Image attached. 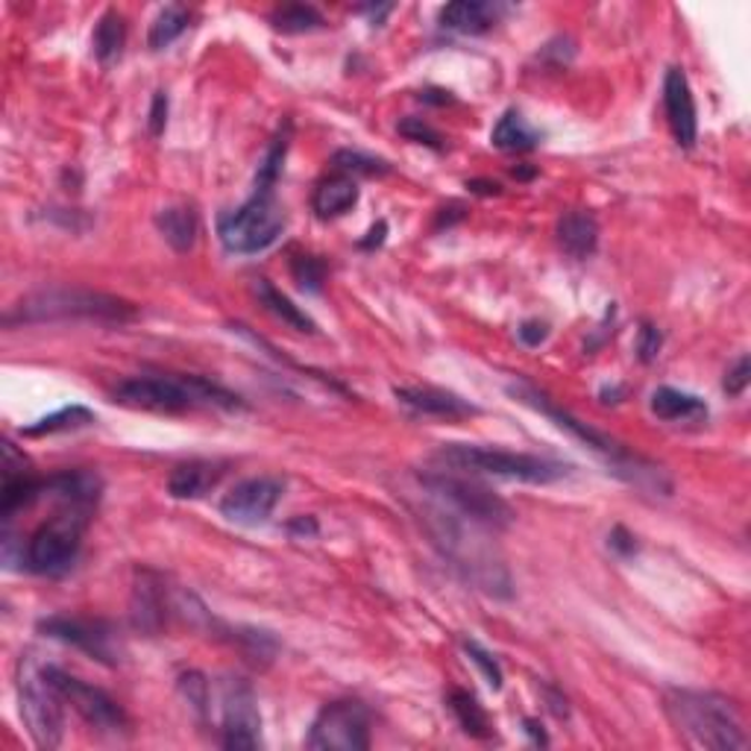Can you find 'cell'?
I'll list each match as a JSON object with an SVG mask.
<instances>
[{
  "label": "cell",
  "mask_w": 751,
  "mask_h": 751,
  "mask_svg": "<svg viewBox=\"0 0 751 751\" xmlns=\"http://www.w3.org/2000/svg\"><path fill=\"white\" fill-rule=\"evenodd\" d=\"M114 402L130 405V409L164 411V414H180L194 409H241V400L229 393L221 384L209 382L203 376H132L123 379L112 391Z\"/></svg>",
  "instance_id": "obj_1"
},
{
  "label": "cell",
  "mask_w": 751,
  "mask_h": 751,
  "mask_svg": "<svg viewBox=\"0 0 751 751\" xmlns=\"http://www.w3.org/2000/svg\"><path fill=\"white\" fill-rule=\"evenodd\" d=\"M511 391V397H517V400L523 402V405H529V409H534L538 414L549 417L552 423L558 425V429H563V432H570L575 441H581L588 450H593L597 455H602L608 464L613 467V473L622 475L625 482H634L640 484V488H654V490H670V482L663 479L661 467L649 464L645 458L634 455V452H629L625 447H622L620 441H613L611 434L599 432V429H593V425L581 423L579 417H572L570 411L558 409L555 402L549 400L547 393L538 391L534 384L529 382H517L508 388Z\"/></svg>",
  "instance_id": "obj_2"
},
{
  "label": "cell",
  "mask_w": 751,
  "mask_h": 751,
  "mask_svg": "<svg viewBox=\"0 0 751 751\" xmlns=\"http://www.w3.org/2000/svg\"><path fill=\"white\" fill-rule=\"evenodd\" d=\"M139 309L130 300L89 288H41L7 311V327L18 323H57V320H94V323H130Z\"/></svg>",
  "instance_id": "obj_3"
},
{
  "label": "cell",
  "mask_w": 751,
  "mask_h": 751,
  "mask_svg": "<svg viewBox=\"0 0 751 751\" xmlns=\"http://www.w3.org/2000/svg\"><path fill=\"white\" fill-rule=\"evenodd\" d=\"M663 704L672 725L699 749L740 751L749 745L740 713L725 695L704 690H670Z\"/></svg>",
  "instance_id": "obj_4"
},
{
  "label": "cell",
  "mask_w": 751,
  "mask_h": 751,
  "mask_svg": "<svg viewBox=\"0 0 751 751\" xmlns=\"http://www.w3.org/2000/svg\"><path fill=\"white\" fill-rule=\"evenodd\" d=\"M434 461L450 467L455 473L473 475H499L511 482L525 484H552L570 475L572 467L555 461V458L529 455V452H508L497 447H475V443H443L434 452Z\"/></svg>",
  "instance_id": "obj_5"
},
{
  "label": "cell",
  "mask_w": 751,
  "mask_h": 751,
  "mask_svg": "<svg viewBox=\"0 0 751 751\" xmlns=\"http://www.w3.org/2000/svg\"><path fill=\"white\" fill-rule=\"evenodd\" d=\"M429 529H432L434 543L443 549V555L464 572L467 581H473L475 588L499 599L511 597V575L505 563L493 558L482 540L473 538L467 529V520L450 508H438L429 514Z\"/></svg>",
  "instance_id": "obj_6"
},
{
  "label": "cell",
  "mask_w": 751,
  "mask_h": 751,
  "mask_svg": "<svg viewBox=\"0 0 751 751\" xmlns=\"http://www.w3.org/2000/svg\"><path fill=\"white\" fill-rule=\"evenodd\" d=\"M286 229V209L279 206L273 191L253 188V194L247 203H241L236 212L221 214L218 221V236L229 253L253 256L277 244V238Z\"/></svg>",
  "instance_id": "obj_7"
},
{
  "label": "cell",
  "mask_w": 751,
  "mask_h": 751,
  "mask_svg": "<svg viewBox=\"0 0 751 751\" xmlns=\"http://www.w3.org/2000/svg\"><path fill=\"white\" fill-rule=\"evenodd\" d=\"M91 508L66 505L57 517L30 534L24 543V570L39 575H62L71 570L82 547V531L89 525Z\"/></svg>",
  "instance_id": "obj_8"
},
{
  "label": "cell",
  "mask_w": 751,
  "mask_h": 751,
  "mask_svg": "<svg viewBox=\"0 0 751 751\" xmlns=\"http://www.w3.org/2000/svg\"><path fill=\"white\" fill-rule=\"evenodd\" d=\"M420 482L443 508H450V511L461 514L470 523L484 525V529H505L514 520V511H511L505 499H499L493 490L467 479V475H452L447 470H438V473L420 475Z\"/></svg>",
  "instance_id": "obj_9"
},
{
  "label": "cell",
  "mask_w": 751,
  "mask_h": 751,
  "mask_svg": "<svg viewBox=\"0 0 751 751\" xmlns=\"http://www.w3.org/2000/svg\"><path fill=\"white\" fill-rule=\"evenodd\" d=\"M18 695H21V717H24L30 737L39 749H59L66 737V717L62 704L66 699L50 684L44 670H21L18 681Z\"/></svg>",
  "instance_id": "obj_10"
},
{
  "label": "cell",
  "mask_w": 751,
  "mask_h": 751,
  "mask_svg": "<svg viewBox=\"0 0 751 751\" xmlns=\"http://www.w3.org/2000/svg\"><path fill=\"white\" fill-rule=\"evenodd\" d=\"M309 749L318 751H368L370 711L361 702L341 699L329 702L314 717L309 731Z\"/></svg>",
  "instance_id": "obj_11"
},
{
  "label": "cell",
  "mask_w": 751,
  "mask_h": 751,
  "mask_svg": "<svg viewBox=\"0 0 751 751\" xmlns=\"http://www.w3.org/2000/svg\"><path fill=\"white\" fill-rule=\"evenodd\" d=\"M41 670L50 678V684L57 687L59 695L66 699V704H71L91 728H98L103 734H123L130 728V719H127L121 704L114 702L109 693H103L100 687L86 684L82 678L68 675L59 667H41Z\"/></svg>",
  "instance_id": "obj_12"
},
{
  "label": "cell",
  "mask_w": 751,
  "mask_h": 751,
  "mask_svg": "<svg viewBox=\"0 0 751 751\" xmlns=\"http://www.w3.org/2000/svg\"><path fill=\"white\" fill-rule=\"evenodd\" d=\"M221 719L223 749H259L262 745V717L256 708L250 681L227 675L221 681Z\"/></svg>",
  "instance_id": "obj_13"
},
{
  "label": "cell",
  "mask_w": 751,
  "mask_h": 751,
  "mask_svg": "<svg viewBox=\"0 0 751 751\" xmlns=\"http://www.w3.org/2000/svg\"><path fill=\"white\" fill-rule=\"evenodd\" d=\"M39 631H44L48 638L59 640V643H68L86 652L89 658L100 663H118L121 661V643H118V634L109 625L107 620H89V617H48V620L39 622Z\"/></svg>",
  "instance_id": "obj_14"
},
{
  "label": "cell",
  "mask_w": 751,
  "mask_h": 751,
  "mask_svg": "<svg viewBox=\"0 0 751 751\" xmlns=\"http://www.w3.org/2000/svg\"><path fill=\"white\" fill-rule=\"evenodd\" d=\"M282 493H286V482L277 475L244 479L221 499V514L236 525H259L273 514Z\"/></svg>",
  "instance_id": "obj_15"
},
{
  "label": "cell",
  "mask_w": 751,
  "mask_h": 751,
  "mask_svg": "<svg viewBox=\"0 0 751 751\" xmlns=\"http://www.w3.org/2000/svg\"><path fill=\"white\" fill-rule=\"evenodd\" d=\"M663 107L670 118L672 136L681 148H693L699 139V118H695V100L690 82L681 68H670L663 80Z\"/></svg>",
  "instance_id": "obj_16"
},
{
  "label": "cell",
  "mask_w": 751,
  "mask_h": 751,
  "mask_svg": "<svg viewBox=\"0 0 751 751\" xmlns=\"http://www.w3.org/2000/svg\"><path fill=\"white\" fill-rule=\"evenodd\" d=\"M505 16L502 3L488 0H455L441 9V27L461 36H482L490 27H497L499 18Z\"/></svg>",
  "instance_id": "obj_17"
},
{
  "label": "cell",
  "mask_w": 751,
  "mask_h": 751,
  "mask_svg": "<svg viewBox=\"0 0 751 751\" xmlns=\"http://www.w3.org/2000/svg\"><path fill=\"white\" fill-rule=\"evenodd\" d=\"M393 397H397L405 409L425 417H447V420H455V417H470L479 411L475 405H470L464 397L441 391V388H397Z\"/></svg>",
  "instance_id": "obj_18"
},
{
  "label": "cell",
  "mask_w": 751,
  "mask_h": 751,
  "mask_svg": "<svg viewBox=\"0 0 751 751\" xmlns=\"http://www.w3.org/2000/svg\"><path fill=\"white\" fill-rule=\"evenodd\" d=\"M103 482L89 470H66V473L41 479V497L59 499L62 505L91 508L98 502Z\"/></svg>",
  "instance_id": "obj_19"
},
{
  "label": "cell",
  "mask_w": 751,
  "mask_h": 751,
  "mask_svg": "<svg viewBox=\"0 0 751 751\" xmlns=\"http://www.w3.org/2000/svg\"><path fill=\"white\" fill-rule=\"evenodd\" d=\"M555 236L563 253L572 259H590L599 247V223L590 212L572 209L561 214Z\"/></svg>",
  "instance_id": "obj_20"
},
{
  "label": "cell",
  "mask_w": 751,
  "mask_h": 751,
  "mask_svg": "<svg viewBox=\"0 0 751 751\" xmlns=\"http://www.w3.org/2000/svg\"><path fill=\"white\" fill-rule=\"evenodd\" d=\"M223 479V464L218 461H188V464L173 467L168 479V493L173 499H200L209 490L218 488Z\"/></svg>",
  "instance_id": "obj_21"
},
{
  "label": "cell",
  "mask_w": 751,
  "mask_h": 751,
  "mask_svg": "<svg viewBox=\"0 0 751 751\" xmlns=\"http://www.w3.org/2000/svg\"><path fill=\"white\" fill-rule=\"evenodd\" d=\"M168 617V604H164L162 584L150 572H141L136 593H132V622L136 629L148 631V634H159Z\"/></svg>",
  "instance_id": "obj_22"
},
{
  "label": "cell",
  "mask_w": 751,
  "mask_h": 751,
  "mask_svg": "<svg viewBox=\"0 0 751 751\" xmlns=\"http://www.w3.org/2000/svg\"><path fill=\"white\" fill-rule=\"evenodd\" d=\"M356 203H359V186L347 173L323 180L314 188V197H311V206H314L318 218H338V214L350 212Z\"/></svg>",
  "instance_id": "obj_23"
},
{
  "label": "cell",
  "mask_w": 751,
  "mask_h": 751,
  "mask_svg": "<svg viewBox=\"0 0 751 751\" xmlns=\"http://www.w3.org/2000/svg\"><path fill=\"white\" fill-rule=\"evenodd\" d=\"M253 294L259 297V302H262L264 309H268L273 318L282 320L286 327L297 329V332H309V336L311 332H318V323H314V320H311L309 314L300 309V306H294V302L288 300V297L282 294V291L270 282V279H256Z\"/></svg>",
  "instance_id": "obj_24"
},
{
  "label": "cell",
  "mask_w": 751,
  "mask_h": 751,
  "mask_svg": "<svg viewBox=\"0 0 751 751\" xmlns=\"http://www.w3.org/2000/svg\"><path fill=\"white\" fill-rule=\"evenodd\" d=\"M156 227L177 253H188L194 247L200 223H197V212L191 206H168L156 214Z\"/></svg>",
  "instance_id": "obj_25"
},
{
  "label": "cell",
  "mask_w": 751,
  "mask_h": 751,
  "mask_svg": "<svg viewBox=\"0 0 751 751\" xmlns=\"http://www.w3.org/2000/svg\"><path fill=\"white\" fill-rule=\"evenodd\" d=\"M540 139H543V136H540L517 109H508V112L499 118L497 127H493V132H490V141H493L499 150H508V153H525V150H534L540 144Z\"/></svg>",
  "instance_id": "obj_26"
},
{
  "label": "cell",
  "mask_w": 751,
  "mask_h": 751,
  "mask_svg": "<svg viewBox=\"0 0 751 751\" xmlns=\"http://www.w3.org/2000/svg\"><path fill=\"white\" fill-rule=\"evenodd\" d=\"M652 414L661 417V420H670V423L702 420V417H708V405L695 393L678 391V388H658L652 393Z\"/></svg>",
  "instance_id": "obj_27"
},
{
  "label": "cell",
  "mask_w": 751,
  "mask_h": 751,
  "mask_svg": "<svg viewBox=\"0 0 751 751\" xmlns=\"http://www.w3.org/2000/svg\"><path fill=\"white\" fill-rule=\"evenodd\" d=\"M447 704H450L452 717L458 719V725H461L464 734L475 737V740H490V737H493V722H490L488 711L479 704V699H475L473 693H467V690H450Z\"/></svg>",
  "instance_id": "obj_28"
},
{
  "label": "cell",
  "mask_w": 751,
  "mask_h": 751,
  "mask_svg": "<svg viewBox=\"0 0 751 751\" xmlns=\"http://www.w3.org/2000/svg\"><path fill=\"white\" fill-rule=\"evenodd\" d=\"M123 41H127V24H123V16H118L114 9L103 12L94 27V57L100 59V66H112L114 59L121 57Z\"/></svg>",
  "instance_id": "obj_29"
},
{
  "label": "cell",
  "mask_w": 751,
  "mask_h": 751,
  "mask_svg": "<svg viewBox=\"0 0 751 751\" xmlns=\"http://www.w3.org/2000/svg\"><path fill=\"white\" fill-rule=\"evenodd\" d=\"M94 423V414L89 409H82V405H68V409H59L53 414L41 417L39 423L27 425L24 434L27 438H41V434H57V432H74V429H82V425Z\"/></svg>",
  "instance_id": "obj_30"
},
{
  "label": "cell",
  "mask_w": 751,
  "mask_h": 751,
  "mask_svg": "<svg viewBox=\"0 0 751 751\" xmlns=\"http://www.w3.org/2000/svg\"><path fill=\"white\" fill-rule=\"evenodd\" d=\"M188 30V9L186 7H164L159 16L153 18V24H150V36L148 44L150 50H164L168 44L180 39L182 33Z\"/></svg>",
  "instance_id": "obj_31"
},
{
  "label": "cell",
  "mask_w": 751,
  "mask_h": 751,
  "mask_svg": "<svg viewBox=\"0 0 751 751\" xmlns=\"http://www.w3.org/2000/svg\"><path fill=\"white\" fill-rule=\"evenodd\" d=\"M288 144H291V121H286V127L277 132V139L270 141L268 153H264L262 164H259V173H256V188L273 191L279 173H282V162H286Z\"/></svg>",
  "instance_id": "obj_32"
},
{
  "label": "cell",
  "mask_w": 751,
  "mask_h": 751,
  "mask_svg": "<svg viewBox=\"0 0 751 751\" xmlns=\"http://www.w3.org/2000/svg\"><path fill=\"white\" fill-rule=\"evenodd\" d=\"M270 21H273V27H277L279 33H311V30H320V27H323V16H320L318 9L302 7V3L277 9Z\"/></svg>",
  "instance_id": "obj_33"
},
{
  "label": "cell",
  "mask_w": 751,
  "mask_h": 751,
  "mask_svg": "<svg viewBox=\"0 0 751 751\" xmlns=\"http://www.w3.org/2000/svg\"><path fill=\"white\" fill-rule=\"evenodd\" d=\"M332 164H336L341 173H364V177H376V173L391 171V164L384 162V159L359 153V150H338V153L332 156Z\"/></svg>",
  "instance_id": "obj_34"
},
{
  "label": "cell",
  "mask_w": 751,
  "mask_h": 751,
  "mask_svg": "<svg viewBox=\"0 0 751 751\" xmlns=\"http://www.w3.org/2000/svg\"><path fill=\"white\" fill-rule=\"evenodd\" d=\"M291 273H294V279L300 282V288L318 294L320 286H323V277H327V268H323V262L314 259V256H294Z\"/></svg>",
  "instance_id": "obj_35"
},
{
  "label": "cell",
  "mask_w": 751,
  "mask_h": 751,
  "mask_svg": "<svg viewBox=\"0 0 751 751\" xmlns=\"http://www.w3.org/2000/svg\"><path fill=\"white\" fill-rule=\"evenodd\" d=\"M180 690L186 695V702L194 708L197 717H206L209 713V681H206L200 672H186L180 678Z\"/></svg>",
  "instance_id": "obj_36"
},
{
  "label": "cell",
  "mask_w": 751,
  "mask_h": 751,
  "mask_svg": "<svg viewBox=\"0 0 751 751\" xmlns=\"http://www.w3.org/2000/svg\"><path fill=\"white\" fill-rule=\"evenodd\" d=\"M464 652L470 654V661L479 667V672L484 675V681H488L493 690H502V667L497 663V658H493L488 649H482V645L475 643V640H464Z\"/></svg>",
  "instance_id": "obj_37"
},
{
  "label": "cell",
  "mask_w": 751,
  "mask_h": 751,
  "mask_svg": "<svg viewBox=\"0 0 751 751\" xmlns=\"http://www.w3.org/2000/svg\"><path fill=\"white\" fill-rule=\"evenodd\" d=\"M400 132L405 136L409 141H417V144H425V148L432 150H441V132L432 130L429 123H423V118H405V121L400 123Z\"/></svg>",
  "instance_id": "obj_38"
},
{
  "label": "cell",
  "mask_w": 751,
  "mask_h": 751,
  "mask_svg": "<svg viewBox=\"0 0 751 751\" xmlns=\"http://www.w3.org/2000/svg\"><path fill=\"white\" fill-rule=\"evenodd\" d=\"M661 343H663L661 332H658V329H654L652 323H643V327H640L638 352H640V359H643L645 364H649V361L658 359V352H661Z\"/></svg>",
  "instance_id": "obj_39"
},
{
  "label": "cell",
  "mask_w": 751,
  "mask_h": 751,
  "mask_svg": "<svg viewBox=\"0 0 751 751\" xmlns=\"http://www.w3.org/2000/svg\"><path fill=\"white\" fill-rule=\"evenodd\" d=\"M749 376H751L749 356H740L734 368L725 373V391L731 393V397H740V393L745 391V384H749Z\"/></svg>",
  "instance_id": "obj_40"
},
{
  "label": "cell",
  "mask_w": 751,
  "mask_h": 751,
  "mask_svg": "<svg viewBox=\"0 0 751 751\" xmlns=\"http://www.w3.org/2000/svg\"><path fill=\"white\" fill-rule=\"evenodd\" d=\"M164 123H168V94H164V91H156L153 103H150V114H148L150 136H162Z\"/></svg>",
  "instance_id": "obj_41"
},
{
  "label": "cell",
  "mask_w": 751,
  "mask_h": 751,
  "mask_svg": "<svg viewBox=\"0 0 751 751\" xmlns=\"http://www.w3.org/2000/svg\"><path fill=\"white\" fill-rule=\"evenodd\" d=\"M517 336H520L525 347H540L549 338V327L543 320H525L523 327L517 329Z\"/></svg>",
  "instance_id": "obj_42"
},
{
  "label": "cell",
  "mask_w": 751,
  "mask_h": 751,
  "mask_svg": "<svg viewBox=\"0 0 751 751\" xmlns=\"http://www.w3.org/2000/svg\"><path fill=\"white\" fill-rule=\"evenodd\" d=\"M608 543H611L613 552H620V555H634L638 552V543H634V538H631L629 531L622 529V525H617V529L611 531V538H608Z\"/></svg>",
  "instance_id": "obj_43"
},
{
  "label": "cell",
  "mask_w": 751,
  "mask_h": 751,
  "mask_svg": "<svg viewBox=\"0 0 751 751\" xmlns=\"http://www.w3.org/2000/svg\"><path fill=\"white\" fill-rule=\"evenodd\" d=\"M525 731H529L531 740H534V743H540V745L549 743V737L543 734V728H540L538 722H534V719H525Z\"/></svg>",
  "instance_id": "obj_44"
},
{
  "label": "cell",
  "mask_w": 751,
  "mask_h": 751,
  "mask_svg": "<svg viewBox=\"0 0 751 751\" xmlns=\"http://www.w3.org/2000/svg\"><path fill=\"white\" fill-rule=\"evenodd\" d=\"M467 188H473L479 194H499L497 182H467Z\"/></svg>",
  "instance_id": "obj_45"
}]
</instances>
